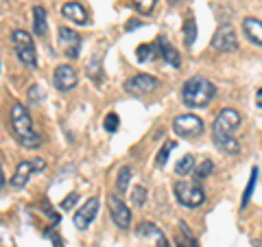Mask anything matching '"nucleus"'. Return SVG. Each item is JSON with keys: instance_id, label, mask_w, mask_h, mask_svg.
<instances>
[{"instance_id": "nucleus-1", "label": "nucleus", "mask_w": 262, "mask_h": 247, "mask_svg": "<svg viewBox=\"0 0 262 247\" xmlns=\"http://www.w3.org/2000/svg\"><path fill=\"white\" fill-rule=\"evenodd\" d=\"M241 127V114L234 108H225L219 112V116L214 118L212 125V136H214L216 147H221L225 153H238L241 145L234 140V134Z\"/></svg>"}, {"instance_id": "nucleus-2", "label": "nucleus", "mask_w": 262, "mask_h": 247, "mask_svg": "<svg viewBox=\"0 0 262 247\" xmlns=\"http://www.w3.org/2000/svg\"><path fill=\"white\" fill-rule=\"evenodd\" d=\"M9 122H11V131H13L15 140H18L22 147H27V149H39V147H42V136L33 129V120L24 105H20V103L11 105Z\"/></svg>"}, {"instance_id": "nucleus-3", "label": "nucleus", "mask_w": 262, "mask_h": 247, "mask_svg": "<svg viewBox=\"0 0 262 247\" xmlns=\"http://www.w3.org/2000/svg\"><path fill=\"white\" fill-rule=\"evenodd\" d=\"M216 86L206 77H190L182 86V101L188 108H206V105L214 98Z\"/></svg>"}, {"instance_id": "nucleus-4", "label": "nucleus", "mask_w": 262, "mask_h": 247, "mask_svg": "<svg viewBox=\"0 0 262 247\" xmlns=\"http://www.w3.org/2000/svg\"><path fill=\"white\" fill-rule=\"evenodd\" d=\"M11 46H13L15 55H18V59L24 66L35 68V66H37V51H35V44H33V37L29 35L27 31L15 29L11 33Z\"/></svg>"}, {"instance_id": "nucleus-5", "label": "nucleus", "mask_w": 262, "mask_h": 247, "mask_svg": "<svg viewBox=\"0 0 262 247\" xmlns=\"http://www.w3.org/2000/svg\"><path fill=\"white\" fill-rule=\"evenodd\" d=\"M173 191H175V199L182 205H186V208H199L206 201V193L196 182H177Z\"/></svg>"}, {"instance_id": "nucleus-6", "label": "nucleus", "mask_w": 262, "mask_h": 247, "mask_svg": "<svg viewBox=\"0 0 262 247\" xmlns=\"http://www.w3.org/2000/svg\"><path fill=\"white\" fill-rule=\"evenodd\" d=\"M203 129H206V125L196 114H182L173 120V131L179 138H196L203 134Z\"/></svg>"}, {"instance_id": "nucleus-7", "label": "nucleus", "mask_w": 262, "mask_h": 247, "mask_svg": "<svg viewBox=\"0 0 262 247\" xmlns=\"http://www.w3.org/2000/svg\"><path fill=\"white\" fill-rule=\"evenodd\" d=\"M39 171H46V162L42 158L22 160L18 167H15V173H13V177H11V186H15V188L27 186V182L31 179L33 173H39Z\"/></svg>"}, {"instance_id": "nucleus-8", "label": "nucleus", "mask_w": 262, "mask_h": 247, "mask_svg": "<svg viewBox=\"0 0 262 247\" xmlns=\"http://www.w3.org/2000/svg\"><path fill=\"white\" fill-rule=\"evenodd\" d=\"M212 48L219 53H234L238 48V39H236V31L232 24H221L216 29L214 37H212Z\"/></svg>"}, {"instance_id": "nucleus-9", "label": "nucleus", "mask_w": 262, "mask_h": 247, "mask_svg": "<svg viewBox=\"0 0 262 247\" xmlns=\"http://www.w3.org/2000/svg\"><path fill=\"white\" fill-rule=\"evenodd\" d=\"M136 234L140 236L144 243H149V247H170L166 234H164L155 223H151V221H142V223H138Z\"/></svg>"}, {"instance_id": "nucleus-10", "label": "nucleus", "mask_w": 262, "mask_h": 247, "mask_svg": "<svg viewBox=\"0 0 262 247\" xmlns=\"http://www.w3.org/2000/svg\"><path fill=\"white\" fill-rule=\"evenodd\" d=\"M77 84H79V75H77V70L72 68L70 64H61V66H57L55 68L53 86L59 90V92H70V90H75Z\"/></svg>"}, {"instance_id": "nucleus-11", "label": "nucleus", "mask_w": 262, "mask_h": 247, "mask_svg": "<svg viewBox=\"0 0 262 247\" xmlns=\"http://www.w3.org/2000/svg\"><path fill=\"white\" fill-rule=\"evenodd\" d=\"M158 86H160V81L155 77H151V75H146V72H138V75H134L131 79L125 81V90L129 94H136V96L149 94Z\"/></svg>"}, {"instance_id": "nucleus-12", "label": "nucleus", "mask_w": 262, "mask_h": 247, "mask_svg": "<svg viewBox=\"0 0 262 247\" xmlns=\"http://www.w3.org/2000/svg\"><path fill=\"white\" fill-rule=\"evenodd\" d=\"M57 37H59V46H61V51L66 53V57L77 59L79 51H81V35H79V33L68 29V27H59Z\"/></svg>"}, {"instance_id": "nucleus-13", "label": "nucleus", "mask_w": 262, "mask_h": 247, "mask_svg": "<svg viewBox=\"0 0 262 247\" xmlns=\"http://www.w3.org/2000/svg\"><path fill=\"white\" fill-rule=\"evenodd\" d=\"M107 205H110V215H112V221L116 223L120 230H129L131 228V210L129 205L120 199V197H110L107 199Z\"/></svg>"}, {"instance_id": "nucleus-14", "label": "nucleus", "mask_w": 262, "mask_h": 247, "mask_svg": "<svg viewBox=\"0 0 262 247\" xmlns=\"http://www.w3.org/2000/svg\"><path fill=\"white\" fill-rule=\"evenodd\" d=\"M96 212H98V197H90V199L75 212V217H72V223H75L77 230L83 232V230H88L90 223L96 219Z\"/></svg>"}, {"instance_id": "nucleus-15", "label": "nucleus", "mask_w": 262, "mask_h": 247, "mask_svg": "<svg viewBox=\"0 0 262 247\" xmlns=\"http://www.w3.org/2000/svg\"><path fill=\"white\" fill-rule=\"evenodd\" d=\"M155 51H158V55H160L168 66H173V68H179V66H182V57H179L177 48L170 44L164 35H158V39H155Z\"/></svg>"}, {"instance_id": "nucleus-16", "label": "nucleus", "mask_w": 262, "mask_h": 247, "mask_svg": "<svg viewBox=\"0 0 262 247\" xmlns=\"http://www.w3.org/2000/svg\"><path fill=\"white\" fill-rule=\"evenodd\" d=\"M61 15L63 18H68V20H72L75 24H88V11H85V7L81 5V3H66L63 7H61Z\"/></svg>"}, {"instance_id": "nucleus-17", "label": "nucleus", "mask_w": 262, "mask_h": 247, "mask_svg": "<svg viewBox=\"0 0 262 247\" xmlns=\"http://www.w3.org/2000/svg\"><path fill=\"white\" fill-rule=\"evenodd\" d=\"M243 33L251 44L262 46V22L256 18H245L243 20Z\"/></svg>"}, {"instance_id": "nucleus-18", "label": "nucleus", "mask_w": 262, "mask_h": 247, "mask_svg": "<svg viewBox=\"0 0 262 247\" xmlns=\"http://www.w3.org/2000/svg\"><path fill=\"white\" fill-rule=\"evenodd\" d=\"M175 245H177V247H199V241H196V236L190 232V228H188L184 221L177 225Z\"/></svg>"}, {"instance_id": "nucleus-19", "label": "nucleus", "mask_w": 262, "mask_h": 247, "mask_svg": "<svg viewBox=\"0 0 262 247\" xmlns=\"http://www.w3.org/2000/svg\"><path fill=\"white\" fill-rule=\"evenodd\" d=\"M33 31H35V35H39V37H44L48 31L46 11H44V7H39V5L33 7Z\"/></svg>"}, {"instance_id": "nucleus-20", "label": "nucleus", "mask_w": 262, "mask_h": 247, "mask_svg": "<svg viewBox=\"0 0 262 247\" xmlns=\"http://www.w3.org/2000/svg\"><path fill=\"white\" fill-rule=\"evenodd\" d=\"M131 167H120V171H118V175H116V193H118V197L120 195H125L127 193V186H129V179H131Z\"/></svg>"}, {"instance_id": "nucleus-21", "label": "nucleus", "mask_w": 262, "mask_h": 247, "mask_svg": "<svg viewBox=\"0 0 262 247\" xmlns=\"http://www.w3.org/2000/svg\"><path fill=\"white\" fill-rule=\"evenodd\" d=\"M212 171H214V162L212 160H201V164L192 171V175H194V182L196 184H201L203 179H208L212 175Z\"/></svg>"}, {"instance_id": "nucleus-22", "label": "nucleus", "mask_w": 262, "mask_h": 247, "mask_svg": "<svg viewBox=\"0 0 262 247\" xmlns=\"http://www.w3.org/2000/svg\"><path fill=\"white\" fill-rule=\"evenodd\" d=\"M155 55H158V51H155V44H140V46L136 48V59L140 61V64L151 61Z\"/></svg>"}, {"instance_id": "nucleus-23", "label": "nucleus", "mask_w": 262, "mask_h": 247, "mask_svg": "<svg viewBox=\"0 0 262 247\" xmlns=\"http://www.w3.org/2000/svg\"><path fill=\"white\" fill-rule=\"evenodd\" d=\"M88 75H90V79L94 81V84H101L103 81V68H101V57H92L90 59V64H88Z\"/></svg>"}, {"instance_id": "nucleus-24", "label": "nucleus", "mask_w": 262, "mask_h": 247, "mask_svg": "<svg viewBox=\"0 0 262 247\" xmlns=\"http://www.w3.org/2000/svg\"><path fill=\"white\" fill-rule=\"evenodd\" d=\"M175 147H177V142H173V140H166V142L160 147L158 155H155V164H158V167H164V164H166V160H168V155H170V151H173Z\"/></svg>"}, {"instance_id": "nucleus-25", "label": "nucleus", "mask_w": 262, "mask_h": 247, "mask_svg": "<svg viewBox=\"0 0 262 247\" xmlns=\"http://www.w3.org/2000/svg\"><path fill=\"white\" fill-rule=\"evenodd\" d=\"M190 171H194V158L190 153H186L184 158L175 164V173H177V175H188Z\"/></svg>"}, {"instance_id": "nucleus-26", "label": "nucleus", "mask_w": 262, "mask_h": 247, "mask_svg": "<svg viewBox=\"0 0 262 247\" xmlns=\"http://www.w3.org/2000/svg\"><path fill=\"white\" fill-rule=\"evenodd\" d=\"M194 39H196V22H194V18H188L184 22V42H186V46H192Z\"/></svg>"}, {"instance_id": "nucleus-27", "label": "nucleus", "mask_w": 262, "mask_h": 247, "mask_svg": "<svg viewBox=\"0 0 262 247\" xmlns=\"http://www.w3.org/2000/svg\"><path fill=\"white\" fill-rule=\"evenodd\" d=\"M256 182H258V169L253 167L251 173H249V182H247V186H245V193H243V208L249 203L251 193H253V188H256Z\"/></svg>"}, {"instance_id": "nucleus-28", "label": "nucleus", "mask_w": 262, "mask_h": 247, "mask_svg": "<svg viewBox=\"0 0 262 247\" xmlns=\"http://www.w3.org/2000/svg\"><path fill=\"white\" fill-rule=\"evenodd\" d=\"M155 3L158 0H131V5H134V9L138 13H151L155 9Z\"/></svg>"}, {"instance_id": "nucleus-29", "label": "nucleus", "mask_w": 262, "mask_h": 247, "mask_svg": "<svg viewBox=\"0 0 262 247\" xmlns=\"http://www.w3.org/2000/svg\"><path fill=\"white\" fill-rule=\"evenodd\" d=\"M105 131H110V134H114V131H118L120 127V118H118V114L116 112H110L107 116H105Z\"/></svg>"}, {"instance_id": "nucleus-30", "label": "nucleus", "mask_w": 262, "mask_h": 247, "mask_svg": "<svg viewBox=\"0 0 262 247\" xmlns=\"http://www.w3.org/2000/svg\"><path fill=\"white\" fill-rule=\"evenodd\" d=\"M131 199H134V203L136 205H144V201H146V188L144 186H134L131 188Z\"/></svg>"}, {"instance_id": "nucleus-31", "label": "nucleus", "mask_w": 262, "mask_h": 247, "mask_svg": "<svg viewBox=\"0 0 262 247\" xmlns=\"http://www.w3.org/2000/svg\"><path fill=\"white\" fill-rule=\"evenodd\" d=\"M77 199H79V195H77V193H70V195L61 201V210H63V212L72 210V208H75V203H77Z\"/></svg>"}, {"instance_id": "nucleus-32", "label": "nucleus", "mask_w": 262, "mask_h": 247, "mask_svg": "<svg viewBox=\"0 0 262 247\" xmlns=\"http://www.w3.org/2000/svg\"><path fill=\"white\" fill-rule=\"evenodd\" d=\"M51 241H53L55 247H63V241H59V236L57 234H51Z\"/></svg>"}, {"instance_id": "nucleus-33", "label": "nucleus", "mask_w": 262, "mask_h": 247, "mask_svg": "<svg viewBox=\"0 0 262 247\" xmlns=\"http://www.w3.org/2000/svg\"><path fill=\"white\" fill-rule=\"evenodd\" d=\"M256 105L262 110V88H258V92H256Z\"/></svg>"}, {"instance_id": "nucleus-34", "label": "nucleus", "mask_w": 262, "mask_h": 247, "mask_svg": "<svg viewBox=\"0 0 262 247\" xmlns=\"http://www.w3.org/2000/svg\"><path fill=\"white\" fill-rule=\"evenodd\" d=\"M140 27V22H127L125 24V31H134V29H138Z\"/></svg>"}]
</instances>
